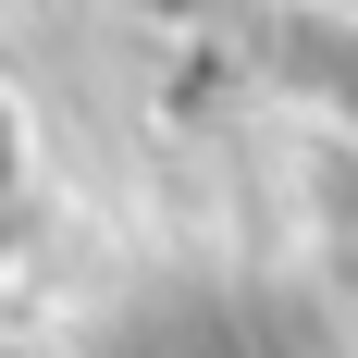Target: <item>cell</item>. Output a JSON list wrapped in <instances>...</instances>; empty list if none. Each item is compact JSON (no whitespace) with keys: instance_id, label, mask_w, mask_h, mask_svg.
Listing matches in <instances>:
<instances>
[{"instance_id":"6da1fadb","label":"cell","mask_w":358,"mask_h":358,"mask_svg":"<svg viewBox=\"0 0 358 358\" xmlns=\"http://www.w3.org/2000/svg\"><path fill=\"white\" fill-rule=\"evenodd\" d=\"M111 13H124V25H210L222 0H111Z\"/></svg>"}]
</instances>
